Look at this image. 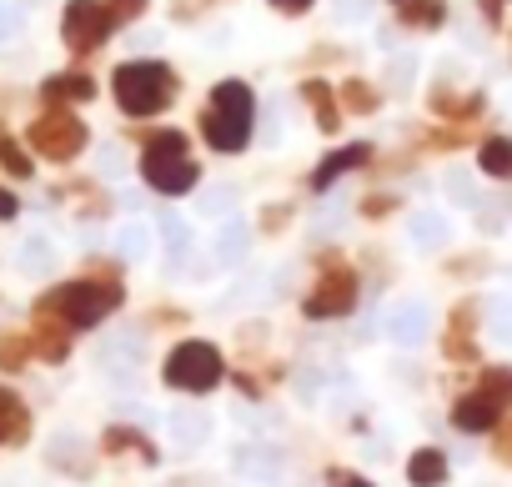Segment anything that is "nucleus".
Returning a JSON list of instances; mask_svg holds the SVG:
<instances>
[{
  "instance_id": "14",
  "label": "nucleus",
  "mask_w": 512,
  "mask_h": 487,
  "mask_svg": "<svg viewBox=\"0 0 512 487\" xmlns=\"http://www.w3.org/2000/svg\"><path fill=\"white\" fill-rule=\"evenodd\" d=\"M302 96H307V106H312L317 126H322L327 136H337V131H342V111H337L332 86H327V81H302Z\"/></svg>"
},
{
  "instance_id": "17",
  "label": "nucleus",
  "mask_w": 512,
  "mask_h": 487,
  "mask_svg": "<svg viewBox=\"0 0 512 487\" xmlns=\"http://www.w3.org/2000/svg\"><path fill=\"white\" fill-rule=\"evenodd\" d=\"M402 21L412 31H437L447 21V6H442V0H402Z\"/></svg>"
},
{
  "instance_id": "5",
  "label": "nucleus",
  "mask_w": 512,
  "mask_h": 487,
  "mask_svg": "<svg viewBox=\"0 0 512 487\" xmlns=\"http://www.w3.org/2000/svg\"><path fill=\"white\" fill-rule=\"evenodd\" d=\"M161 377H166L176 392H211V387L226 377V362H221V352H216L211 342H181V347L166 357Z\"/></svg>"
},
{
  "instance_id": "26",
  "label": "nucleus",
  "mask_w": 512,
  "mask_h": 487,
  "mask_svg": "<svg viewBox=\"0 0 512 487\" xmlns=\"http://www.w3.org/2000/svg\"><path fill=\"white\" fill-rule=\"evenodd\" d=\"M272 6H277L282 16H302V11L312 6V0H272Z\"/></svg>"
},
{
  "instance_id": "25",
  "label": "nucleus",
  "mask_w": 512,
  "mask_h": 487,
  "mask_svg": "<svg viewBox=\"0 0 512 487\" xmlns=\"http://www.w3.org/2000/svg\"><path fill=\"white\" fill-rule=\"evenodd\" d=\"M392 206H397V196H372L362 211H367V216H382V211H392Z\"/></svg>"
},
{
  "instance_id": "11",
  "label": "nucleus",
  "mask_w": 512,
  "mask_h": 487,
  "mask_svg": "<svg viewBox=\"0 0 512 487\" xmlns=\"http://www.w3.org/2000/svg\"><path fill=\"white\" fill-rule=\"evenodd\" d=\"M41 96H46V106H81V101L96 96V81L86 71H66V76H51L41 86Z\"/></svg>"
},
{
  "instance_id": "6",
  "label": "nucleus",
  "mask_w": 512,
  "mask_h": 487,
  "mask_svg": "<svg viewBox=\"0 0 512 487\" xmlns=\"http://www.w3.org/2000/svg\"><path fill=\"white\" fill-rule=\"evenodd\" d=\"M26 141H31V151L46 156V161H76V156L86 151V126H81V116H71L66 106H51L46 116L31 121Z\"/></svg>"
},
{
  "instance_id": "24",
  "label": "nucleus",
  "mask_w": 512,
  "mask_h": 487,
  "mask_svg": "<svg viewBox=\"0 0 512 487\" xmlns=\"http://www.w3.org/2000/svg\"><path fill=\"white\" fill-rule=\"evenodd\" d=\"M327 482L332 487H372L367 477H352V472H327Z\"/></svg>"
},
{
  "instance_id": "1",
  "label": "nucleus",
  "mask_w": 512,
  "mask_h": 487,
  "mask_svg": "<svg viewBox=\"0 0 512 487\" xmlns=\"http://www.w3.org/2000/svg\"><path fill=\"white\" fill-rule=\"evenodd\" d=\"M251 121H256V101H251V86L246 81H221L201 111V136L211 151L221 156H236L246 141H251Z\"/></svg>"
},
{
  "instance_id": "2",
  "label": "nucleus",
  "mask_w": 512,
  "mask_h": 487,
  "mask_svg": "<svg viewBox=\"0 0 512 487\" xmlns=\"http://www.w3.org/2000/svg\"><path fill=\"white\" fill-rule=\"evenodd\" d=\"M116 307H121V282H111V277H81V282H66V287L46 292L36 312H51L71 332H86V327L106 322Z\"/></svg>"
},
{
  "instance_id": "21",
  "label": "nucleus",
  "mask_w": 512,
  "mask_h": 487,
  "mask_svg": "<svg viewBox=\"0 0 512 487\" xmlns=\"http://www.w3.org/2000/svg\"><path fill=\"white\" fill-rule=\"evenodd\" d=\"M432 111H442V116H482V96H462V101H452L447 91H432Z\"/></svg>"
},
{
  "instance_id": "22",
  "label": "nucleus",
  "mask_w": 512,
  "mask_h": 487,
  "mask_svg": "<svg viewBox=\"0 0 512 487\" xmlns=\"http://www.w3.org/2000/svg\"><path fill=\"white\" fill-rule=\"evenodd\" d=\"M0 166H6L11 176H31V156H26L11 136H0Z\"/></svg>"
},
{
  "instance_id": "9",
  "label": "nucleus",
  "mask_w": 512,
  "mask_h": 487,
  "mask_svg": "<svg viewBox=\"0 0 512 487\" xmlns=\"http://www.w3.org/2000/svg\"><path fill=\"white\" fill-rule=\"evenodd\" d=\"M352 307H357V272H352V267H327V272L317 277V287L307 292V302H302V312L317 317V322L347 317Z\"/></svg>"
},
{
  "instance_id": "15",
  "label": "nucleus",
  "mask_w": 512,
  "mask_h": 487,
  "mask_svg": "<svg viewBox=\"0 0 512 487\" xmlns=\"http://www.w3.org/2000/svg\"><path fill=\"white\" fill-rule=\"evenodd\" d=\"M407 482H412V487H437V482H447V457H442L437 447L412 452V462H407Z\"/></svg>"
},
{
  "instance_id": "4",
  "label": "nucleus",
  "mask_w": 512,
  "mask_h": 487,
  "mask_svg": "<svg viewBox=\"0 0 512 487\" xmlns=\"http://www.w3.org/2000/svg\"><path fill=\"white\" fill-rule=\"evenodd\" d=\"M141 176H146V186H156L161 196H186V191L196 186L201 166L186 156V136H181V131H156V136H146Z\"/></svg>"
},
{
  "instance_id": "27",
  "label": "nucleus",
  "mask_w": 512,
  "mask_h": 487,
  "mask_svg": "<svg viewBox=\"0 0 512 487\" xmlns=\"http://www.w3.org/2000/svg\"><path fill=\"white\" fill-rule=\"evenodd\" d=\"M16 211H21V201H16L11 191H0V221H11Z\"/></svg>"
},
{
  "instance_id": "7",
  "label": "nucleus",
  "mask_w": 512,
  "mask_h": 487,
  "mask_svg": "<svg viewBox=\"0 0 512 487\" xmlns=\"http://www.w3.org/2000/svg\"><path fill=\"white\" fill-rule=\"evenodd\" d=\"M502 417H507V372L492 367V372L482 377L477 392L457 397V407H452V427H457V432H492Z\"/></svg>"
},
{
  "instance_id": "12",
  "label": "nucleus",
  "mask_w": 512,
  "mask_h": 487,
  "mask_svg": "<svg viewBox=\"0 0 512 487\" xmlns=\"http://www.w3.org/2000/svg\"><path fill=\"white\" fill-rule=\"evenodd\" d=\"M367 156H372V146H342V151H332V156L312 171V191H327L337 176H347V171L367 166Z\"/></svg>"
},
{
  "instance_id": "10",
  "label": "nucleus",
  "mask_w": 512,
  "mask_h": 487,
  "mask_svg": "<svg viewBox=\"0 0 512 487\" xmlns=\"http://www.w3.org/2000/svg\"><path fill=\"white\" fill-rule=\"evenodd\" d=\"M26 347H31V357H41V362H66V352H71V327L56 322L51 312H36V332L26 337Z\"/></svg>"
},
{
  "instance_id": "3",
  "label": "nucleus",
  "mask_w": 512,
  "mask_h": 487,
  "mask_svg": "<svg viewBox=\"0 0 512 487\" xmlns=\"http://www.w3.org/2000/svg\"><path fill=\"white\" fill-rule=\"evenodd\" d=\"M111 91H116V106L131 121H146V116H156L176 101V71L161 66V61H126V66H116Z\"/></svg>"
},
{
  "instance_id": "16",
  "label": "nucleus",
  "mask_w": 512,
  "mask_h": 487,
  "mask_svg": "<svg viewBox=\"0 0 512 487\" xmlns=\"http://www.w3.org/2000/svg\"><path fill=\"white\" fill-rule=\"evenodd\" d=\"M472 307H457L452 312V327H447V357L452 362H472L477 357V347H472Z\"/></svg>"
},
{
  "instance_id": "13",
  "label": "nucleus",
  "mask_w": 512,
  "mask_h": 487,
  "mask_svg": "<svg viewBox=\"0 0 512 487\" xmlns=\"http://www.w3.org/2000/svg\"><path fill=\"white\" fill-rule=\"evenodd\" d=\"M26 432H31V407L11 387H0V442H26Z\"/></svg>"
},
{
  "instance_id": "20",
  "label": "nucleus",
  "mask_w": 512,
  "mask_h": 487,
  "mask_svg": "<svg viewBox=\"0 0 512 487\" xmlns=\"http://www.w3.org/2000/svg\"><path fill=\"white\" fill-rule=\"evenodd\" d=\"M26 362H31L26 337H21V332H0V367H6V372H21Z\"/></svg>"
},
{
  "instance_id": "18",
  "label": "nucleus",
  "mask_w": 512,
  "mask_h": 487,
  "mask_svg": "<svg viewBox=\"0 0 512 487\" xmlns=\"http://www.w3.org/2000/svg\"><path fill=\"white\" fill-rule=\"evenodd\" d=\"M477 161H482V171H487V176H497V181H502V176L512 171V146H507V136H487V141L477 146Z\"/></svg>"
},
{
  "instance_id": "29",
  "label": "nucleus",
  "mask_w": 512,
  "mask_h": 487,
  "mask_svg": "<svg viewBox=\"0 0 512 487\" xmlns=\"http://www.w3.org/2000/svg\"><path fill=\"white\" fill-rule=\"evenodd\" d=\"M392 6H402V0H392Z\"/></svg>"
},
{
  "instance_id": "28",
  "label": "nucleus",
  "mask_w": 512,
  "mask_h": 487,
  "mask_svg": "<svg viewBox=\"0 0 512 487\" xmlns=\"http://www.w3.org/2000/svg\"><path fill=\"white\" fill-rule=\"evenodd\" d=\"M487 11H492V21H497V11H502V0H487Z\"/></svg>"
},
{
  "instance_id": "8",
  "label": "nucleus",
  "mask_w": 512,
  "mask_h": 487,
  "mask_svg": "<svg viewBox=\"0 0 512 487\" xmlns=\"http://www.w3.org/2000/svg\"><path fill=\"white\" fill-rule=\"evenodd\" d=\"M111 36V21H106V6L101 0H71L66 16H61V41L76 51V56H91L101 51Z\"/></svg>"
},
{
  "instance_id": "23",
  "label": "nucleus",
  "mask_w": 512,
  "mask_h": 487,
  "mask_svg": "<svg viewBox=\"0 0 512 487\" xmlns=\"http://www.w3.org/2000/svg\"><path fill=\"white\" fill-rule=\"evenodd\" d=\"M101 6H106V21L116 31V26H126V21H136L146 11V0H101Z\"/></svg>"
},
{
  "instance_id": "19",
  "label": "nucleus",
  "mask_w": 512,
  "mask_h": 487,
  "mask_svg": "<svg viewBox=\"0 0 512 487\" xmlns=\"http://www.w3.org/2000/svg\"><path fill=\"white\" fill-rule=\"evenodd\" d=\"M342 106H347V111H357V116H372V111L382 106V96H377L367 81H357V76H352V81L342 86Z\"/></svg>"
}]
</instances>
